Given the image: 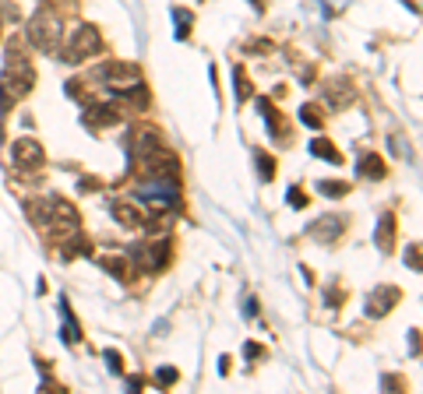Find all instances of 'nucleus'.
I'll list each match as a JSON object with an SVG mask.
<instances>
[{
  "instance_id": "b1692460",
  "label": "nucleus",
  "mask_w": 423,
  "mask_h": 394,
  "mask_svg": "<svg viewBox=\"0 0 423 394\" xmlns=\"http://www.w3.org/2000/svg\"><path fill=\"white\" fill-rule=\"evenodd\" d=\"M289 208H307V197H304V190H300V187H289Z\"/></svg>"
},
{
  "instance_id": "412c9836",
  "label": "nucleus",
  "mask_w": 423,
  "mask_h": 394,
  "mask_svg": "<svg viewBox=\"0 0 423 394\" xmlns=\"http://www.w3.org/2000/svg\"><path fill=\"white\" fill-rule=\"evenodd\" d=\"M254 162H258V176L271 184V179H276V159L265 155V151H254Z\"/></svg>"
},
{
  "instance_id": "9d476101",
  "label": "nucleus",
  "mask_w": 423,
  "mask_h": 394,
  "mask_svg": "<svg viewBox=\"0 0 423 394\" xmlns=\"http://www.w3.org/2000/svg\"><path fill=\"white\" fill-rule=\"evenodd\" d=\"M307 232L318 239V243H336V239L346 232V219H342V215H324V219H314Z\"/></svg>"
},
{
  "instance_id": "5701e85b",
  "label": "nucleus",
  "mask_w": 423,
  "mask_h": 394,
  "mask_svg": "<svg viewBox=\"0 0 423 394\" xmlns=\"http://www.w3.org/2000/svg\"><path fill=\"white\" fill-rule=\"evenodd\" d=\"M103 359H106V366H110V373H124V359H120V352H113V349H106V352H103Z\"/></svg>"
},
{
  "instance_id": "c756f323",
  "label": "nucleus",
  "mask_w": 423,
  "mask_h": 394,
  "mask_svg": "<svg viewBox=\"0 0 423 394\" xmlns=\"http://www.w3.org/2000/svg\"><path fill=\"white\" fill-rule=\"evenodd\" d=\"M381 387H406L402 377H381Z\"/></svg>"
},
{
  "instance_id": "cd10ccee",
  "label": "nucleus",
  "mask_w": 423,
  "mask_h": 394,
  "mask_svg": "<svg viewBox=\"0 0 423 394\" xmlns=\"http://www.w3.org/2000/svg\"><path fill=\"white\" fill-rule=\"evenodd\" d=\"M244 355H247V359H258V355H265V349L254 345V342H247V345H244Z\"/></svg>"
},
{
  "instance_id": "f257e3e1",
  "label": "nucleus",
  "mask_w": 423,
  "mask_h": 394,
  "mask_svg": "<svg viewBox=\"0 0 423 394\" xmlns=\"http://www.w3.org/2000/svg\"><path fill=\"white\" fill-rule=\"evenodd\" d=\"M96 85H103L106 92H113L116 99H124L127 106L134 102L138 109H148V88H145V78L134 64L127 60H106L103 67H96Z\"/></svg>"
},
{
  "instance_id": "2eb2a0df",
  "label": "nucleus",
  "mask_w": 423,
  "mask_h": 394,
  "mask_svg": "<svg viewBox=\"0 0 423 394\" xmlns=\"http://www.w3.org/2000/svg\"><path fill=\"white\" fill-rule=\"evenodd\" d=\"M356 173H360V176H367V179H381L388 169H384V159L378 155V151H367V155H360Z\"/></svg>"
},
{
  "instance_id": "9b49d317",
  "label": "nucleus",
  "mask_w": 423,
  "mask_h": 394,
  "mask_svg": "<svg viewBox=\"0 0 423 394\" xmlns=\"http://www.w3.org/2000/svg\"><path fill=\"white\" fill-rule=\"evenodd\" d=\"M110 211H113V219L124 226V229H138L141 222H145V215H141V208H138V201H113L110 204Z\"/></svg>"
},
{
  "instance_id": "20e7f679",
  "label": "nucleus",
  "mask_w": 423,
  "mask_h": 394,
  "mask_svg": "<svg viewBox=\"0 0 423 394\" xmlns=\"http://www.w3.org/2000/svg\"><path fill=\"white\" fill-rule=\"evenodd\" d=\"M96 53H103V36H99V28L96 25H74L71 28V39H68V46H64V60L68 64H85L88 56H96Z\"/></svg>"
},
{
  "instance_id": "4be33fe9",
  "label": "nucleus",
  "mask_w": 423,
  "mask_h": 394,
  "mask_svg": "<svg viewBox=\"0 0 423 394\" xmlns=\"http://www.w3.org/2000/svg\"><path fill=\"white\" fill-rule=\"evenodd\" d=\"M300 124H307V127H314V131H318V127H324V116L318 113V106H311V102H307V106H300Z\"/></svg>"
},
{
  "instance_id": "4468645a",
  "label": "nucleus",
  "mask_w": 423,
  "mask_h": 394,
  "mask_svg": "<svg viewBox=\"0 0 423 394\" xmlns=\"http://www.w3.org/2000/svg\"><path fill=\"white\" fill-rule=\"evenodd\" d=\"M163 141H159V131H152V127H141V131H134V138H131V151L138 159H145L148 151H156Z\"/></svg>"
},
{
  "instance_id": "393cba45",
  "label": "nucleus",
  "mask_w": 423,
  "mask_h": 394,
  "mask_svg": "<svg viewBox=\"0 0 423 394\" xmlns=\"http://www.w3.org/2000/svg\"><path fill=\"white\" fill-rule=\"evenodd\" d=\"M339 303H342V289H328V292H324V307H328V310H336Z\"/></svg>"
},
{
  "instance_id": "1a4fd4ad",
  "label": "nucleus",
  "mask_w": 423,
  "mask_h": 394,
  "mask_svg": "<svg viewBox=\"0 0 423 394\" xmlns=\"http://www.w3.org/2000/svg\"><path fill=\"white\" fill-rule=\"evenodd\" d=\"M399 299H402V292H399L395 285H381V289H374V292L367 296V317H384V314H391Z\"/></svg>"
},
{
  "instance_id": "473e14b6",
  "label": "nucleus",
  "mask_w": 423,
  "mask_h": 394,
  "mask_svg": "<svg viewBox=\"0 0 423 394\" xmlns=\"http://www.w3.org/2000/svg\"><path fill=\"white\" fill-rule=\"evenodd\" d=\"M409 349H413V355L420 352V338H416V331H409Z\"/></svg>"
},
{
  "instance_id": "f03ea898",
  "label": "nucleus",
  "mask_w": 423,
  "mask_h": 394,
  "mask_svg": "<svg viewBox=\"0 0 423 394\" xmlns=\"http://www.w3.org/2000/svg\"><path fill=\"white\" fill-rule=\"evenodd\" d=\"M0 85L11 92V99H25L28 92L36 88V71H32V60L21 50L18 39L8 43V56H4V74H0Z\"/></svg>"
},
{
  "instance_id": "a211bd4d",
  "label": "nucleus",
  "mask_w": 423,
  "mask_h": 394,
  "mask_svg": "<svg viewBox=\"0 0 423 394\" xmlns=\"http://www.w3.org/2000/svg\"><path fill=\"white\" fill-rule=\"evenodd\" d=\"M233 92H236V102H247V99H254V88H251L247 74L240 71V67H233Z\"/></svg>"
},
{
  "instance_id": "7c9ffc66",
  "label": "nucleus",
  "mask_w": 423,
  "mask_h": 394,
  "mask_svg": "<svg viewBox=\"0 0 423 394\" xmlns=\"http://www.w3.org/2000/svg\"><path fill=\"white\" fill-rule=\"evenodd\" d=\"M127 387H131V391H141V387H145V377H138V373L127 377Z\"/></svg>"
},
{
  "instance_id": "f3484780",
  "label": "nucleus",
  "mask_w": 423,
  "mask_h": 394,
  "mask_svg": "<svg viewBox=\"0 0 423 394\" xmlns=\"http://www.w3.org/2000/svg\"><path fill=\"white\" fill-rule=\"evenodd\" d=\"M60 310H64V342L78 345V342H81V327H78V320L71 317V307H68V299H60Z\"/></svg>"
},
{
  "instance_id": "7ed1b4c3",
  "label": "nucleus",
  "mask_w": 423,
  "mask_h": 394,
  "mask_svg": "<svg viewBox=\"0 0 423 394\" xmlns=\"http://www.w3.org/2000/svg\"><path fill=\"white\" fill-rule=\"evenodd\" d=\"M28 43H32L36 50L43 53H56L60 43H64V25H60V14L53 8H43L36 11L32 18H28V28H25Z\"/></svg>"
},
{
  "instance_id": "dca6fc26",
  "label": "nucleus",
  "mask_w": 423,
  "mask_h": 394,
  "mask_svg": "<svg viewBox=\"0 0 423 394\" xmlns=\"http://www.w3.org/2000/svg\"><path fill=\"white\" fill-rule=\"evenodd\" d=\"M311 151H314L318 159H328L331 166H339V162H342V155L336 151V144H331L328 138H314V141H311Z\"/></svg>"
},
{
  "instance_id": "0eeeda50",
  "label": "nucleus",
  "mask_w": 423,
  "mask_h": 394,
  "mask_svg": "<svg viewBox=\"0 0 423 394\" xmlns=\"http://www.w3.org/2000/svg\"><path fill=\"white\" fill-rule=\"evenodd\" d=\"M11 162H14L18 169H39V166L46 162L43 144H39L36 138H18V141L11 144Z\"/></svg>"
},
{
  "instance_id": "39448f33",
  "label": "nucleus",
  "mask_w": 423,
  "mask_h": 394,
  "mask_svg": "<svg viewBox=\"0 0 423 394\" xmlns=\"http://www.w3.org/2000/svg\"><path fill=\"white\" fill-rule=\"evenodd\" d=\"M166 264H169V239H152V243L131 250V267H138L141 275H156Z\"/></svg>"
},
{
  "instance_id": "6e6552de",
  "label": "nucleus",
  "mask_w": 423,
  "mask_h": 394,
  "mask_svg": "<svg viewBox=\"0 0 423 394\" xmlns=\"http://www.w3.org/2000/svg\"><path fill=\"white\" fill-rule=\"evenodd\" d=\"M353 99H356L353 81H346V78L324 81V106H328V109H346V106H353Z\"/></svg>"
},
{
  "instance_id": "bb28decb",
  "label": "nucleus",
  "mask_w": 423,
  "mask_h": 394,
  "mask_svg": "<svg viewBox=\"0 0 423 394\" xmlns=\"http://www.w3.org/2000/svg\"><path fill=\"white\" fill-rule=\"evenodd\" d=\"M406 264H409L413 271H420V247H416V243L406 250Z\"/></svg>"
},
{
  "instance_id": "2f4dec72",
  "label": "nucleus",
  "mask_w": 423,
  "mask_h": 394,
  "mask_svg": "<svg viewBox=\"0 0 423 394\" xmlns=\"http://www.w3.org/2000/svg\"><path fill=\"white\" fill-rule=\"evenodd\" d=\"M244 310H247V317H258V299H247Z\"/></svg>"
},
{
  "instance_id": "ddd939ff",
  "label": "nucleus",
  "mask_w": 423,
  "mask_h": 394,
  "mask_svg": "<svg viewBox=\"0 0 423 394\" xmlns=\"http://www.w3.org/2000/svg\"><path fill=\"white\" fill-rule=\"evenodd\" d=\"M374 243L381 254H391V247H395V215L391 211H384L381 222H378V232H374Z\"/></svg>"
},
{
  "instance_id": "c85d7f7f",
  "label": "nucleus",
  "mask_w": 423,
  "mask_h": 394,
  "mask_svg": "<svg viewBox=\"0 0 423 394\" xmlns=\"http://www.w3.org/2000/svg\"><path fill=\"white\" fill-rule=\"evenodd\" d=\"M43 8H74V0H43Z\"/></svg>"
},
{
  "instance_id": "423d86ee",
  "label": "nucleus",
  "mask_w": 423,
  "mask_h": 394,
  "mask_svg": "<svg viewBox=\"0 0 423 394\" xmlns=\"http://www.w3.org/2000/svg\"><path fill=\"white\" fill-rule=\"evenodd\" d=\"M124 109H120L116 102H88L85 106V127L88 131H106V127H116V124H124Z\"/></svg>"
},
{
  "instance_id": "aec40b11",
  "label": "nucleus",
  "mask_w": 423,
  "mask_h": 394,
  "mask_svg": "<svg viewBox=\"0 0 423 394\" xmlns=\"http://www.w3.org/2000/svg\"><path fill=\"white\" fill-rule=\"evenodd\" d=\"M173 21H176V39H187V36H191V21H194V14L184 11V8H173Z\"/></svg>"
},
{
  "instance_id": "a878e982",
  "label": "nucleus",
  "mask_w": 423,
  "mask_h": 394,
  "mask_svg": "<svg viewBox=\"0 0 423 394\" xmlns=\"http://www.w3.org/2000/svg\"><path fill=\"white\" fill-rule=\"evenodd\" d=\"M156 380H159L163 387H169V384H176V370H173V366H163V370L156 373Z\"/></svg>"
},
{
  "instance_id": "f8f14e48",
  "label": "nucleus",
  "mask_w": 423,
  "mask_h": 394,
  "mask_svg": "<svg viewBox=\"0 0 423 394\" xmlns=\"http://www.w3.org/2000/svg\"><path fill=\"white\" fill-rule=\"evenodd\" d=\"M96 264L103 271H110L113 278H120V282H127V275H131V257L127 254H99Z\"/></svg>"
},
{
  "instance_id": "6ab92c4d",
  "label": "nucleus",
  "mask_w": 423,
  "mask_h": 394,
  "mask_svg": "<svg viewBox=\"0 0 423 394\" xmlns=\"http://www.w3.org/2000/svg\"><path fill=\"white\" fill-rule=\"evenodd\" d=\"M318 194H324V197H346L349 184H346V179H318Z\"/></svg>"
}]
</instances>
